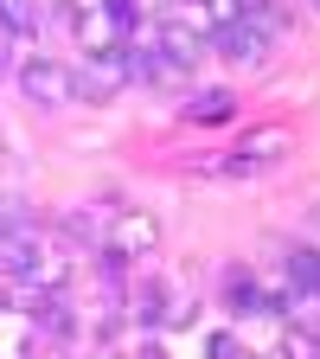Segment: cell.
<instances>
[{
    "label": "cell",
    "instance_id": "6da1fadb",
    "mask_svg": "<svg viewBox=\"0 0 320 359\" xmlns=\"http://www.w3.org/2000/svg\"><path fill=\"white\" fill-rule=\"evenodd\" d=\"M288 142L295 135L282 128V122H269V128H250L244 142L231 148V154H218V161H199V173L205 180H256V173H269L282 154H288Z\"/></svg>",
    "mask_w": 320,
    "mask_h": 359
},
{
    "label": "cell",
    "instance_id": "7a4b0ae2",
    "mask_svg": "<svg viewBox=\"0 0 320 359\" xmlns=\"http://www.w3.org/2000/svg\"><path fill=\"white\" fill-rule=\"evenodd\" d=\"M64 20H71V32H77V52L83 58H109V52H122V45L134 39L109 7H103V0H64V7H58Z\"/></svg>",
    "mask_w": 320,
    "mask_h": 359
},
{
    "label": "cell",
    "instance_id": "3957f363",
    "mask_svg": "<svg viewBox=\"0 0 320 359\" xmlns=\"http://www.w3.org/2000/svg\"><path fill=\"white\" fill-rule=\"evenodd\" d=\"M103 250H116L122 263L141 269V263L160 250V218H154L148 205H116V212H109V231H103Z\"/></svg>",
    "mask_w": 320,
    "mask_h": 359
},
{
    "label": "cell",
    "instance_id": "277c9868",
    "mask_svg": "<svg viewBox=\"0 0 320 359\" xmlns=\"http://www.w3.org/2000/svg\"><path fill=\"white\" fill-rule=\"evenodd\" d=\"M13 83H20V97L26 103H39V109H71L77 103V77H71V65H58V58H20V71H13Z\"/></svg>",
    "mask_w": 320,
    "mask_h": 359
},
{
    "label": "cell",
    "instance_id": "5b68a950",
    "mask_svg": "<svg viewBox=\"0 0 320 359\" xmlns=\"http://www.w3.org/2000/svg\"><path fill=\"white\" fill-rule=\"evenodd\" d=\"M211 45H218V58H224V65H237V71H263L269 52H276V39H269L256 20H231V26H218Z\"/></svg>",
    "mask_w": 320,
    "mask_h": 359
},
{
    "label": "cell",
    "instance_id": "8992f818",
    "mask_svg": "<svg viewBox=\"0 0 320 359\" xmlns=\"http://www.w3.org/2000/svg\"><path fill=\"white\" fill-rule=\"evenodd\" d=\"M71 77H77V103H109V97H122V90H128V65H122V52H109V58H83Z\"/></svg>",
    "mask_w": 320,
    "mask_h": 359
},
{
    "label": "cell",
    "instance_id": "52a82bcc",
    "mask_svg": "<svg viewBox=\"0 0 320 359\" xmlns=\"http://www.w3.org/2000/svg\"><path fill=\"white\" fill-rule=\"evenodd\" d=\"M71 276H77V250H64V244H52V238H39V257H32V269H26V289H39V295H64Z\"/></svg>",
    "mask_w": 320,
    "mask_h": 359
},
{
    "label": "cell",
    "instance_id": "ba28073f",
    "mask_svg": "<svg viewBox=\"0 0 320 359\" xmlns=\"http://www.w3.org/2000/svg\"><path fill=\"white\" fill-rule=\"evenodd\" d=\"M32 327H39V340L71 346V340H77V308H71V289H64V295H39V289H32Z\"/></svg>",
    "mask_w": 320,
    "mask_h": 359
},
{
    "label": "cell",
    "instance_id": "9c48e42d",
    "mask_svg": "<svg viewBox=\"0 0 320 359\" xmlns=\"http://www.w3.org/2000/svg\"><path fill=\"white\" fill-rule=\"evenodd\" d=\"M224 314H231V321H256V314H263V276L250 263L224 269Z\"/></svg>",
    "mask_w": 320,
    "mask_h": 359
},
{
    "label": "cell",
    "instance_id": "30bf717a",
    "mask_svg": "<svg viewBox=\"0 0 320 359\" xmlns=\"http://www.w3.org/2000/svg\"><path fill=\"white\" fill-rule=\"evenodd\" d=\"M179 116H186L193 128H218V122L237 116V97H231L224 83H211V90H186V109H179Z\"/></svg>",
    "mask_w": 320,
    "mask_h": 359
},
{
    "label": "cell",
    "instance_id": "8fae6325",
    "mask_svg": "<svg viewBox=\"0 0 320 359\" xmlns=\"http://www.w3.org/2000/svg\"><path fill=\"white\" fill-rule=\"evenodd\" d=\"M276 269H282L295 289L320 295V244H276Z\"/></svg>",
    "mask_w": 320,
    "mask_h": 359
},
{
    "label": "cell",
    "instance_id": "7c38bea8",
    "mask_svg": "<svg viewBox=\"0 0 320 359\" xmlns=\"http://www.w3.org/2000/svg\"><path fill=\"white\" fill-rule=\"evenodd\" d=\"M39 20H45V7H39V0H0V32L26 39V32H39Z\"/></svg>",
    "mask_w": 320,
    "mask_h": 359
},
{
    "label": "cell",
    "instance_id": "4fadbf2b",
    "mask_svg": "<svg viewBox=\"0 0 320 359\" xmlns=\"http://www.w3.org/2000/svg\"><path fill=\"white\" fill-rule=\"evenodd\" d=\"M276 353H282V359H320V334H307V327H288Z\"/></svg>",
    "mask_w": 320,
    "mask_h": 359
},
{
    "label": "cell",
    "instance_id": "5bb4252c",
    "mask_svg": "<svg viewBox=\"0 0 320 359\" xmlns=\"http://www.w3.org/2000/svg\"><path fill=\"white\" fill-rule=\"evenodd\" d=\"M128 359H167V346H160V340L148 334V340H134V353H128Z\"/></svg>",
    "mask_w": 320,
    "mask_h": 359
},
{
    "label": "cell",
    "instance_id": "9a60e30c",
    "mask_svg": "<svg viewBox=\"0 0 320 359\" xmlns=\"http://www.w3.org/2000/svg\"><path fill=\"white\" fill-rule=\"evenodd\" d=\"M90 359H128V353H122L116 340H103V346H90Z\"/></svg>",
    "mask_w": 320,
    "mask_h": 359
},
{
    "label": "cell",
    "instance_id": "2e32d148",
    "mask_svg": "<svg viewBox=\"0 0 320 359\" xmlns=\"http://www.w3.org/2000/svg\"><path fill=\"white\" fill-rule=\"evenodd\" d=\"M314 13H320V0H314Z\"/></svg>",
    "mask_w": 320,
    "mask_h": 359
},
{
    "label": "cell",
    "instance_id": "e0dca14e",
    "mask_svg": "<svg viewBox=\"0 0 320 359\" xmlns=\"http://www.w3.org/2000/svg\"><path fill=\"white\" fill-rule=\"evenodd\" d=\"M0 238H7V231H0Z\"/></svg>",
    "mask_w": 320,
    "mask_h": 359
}]
</instances>
